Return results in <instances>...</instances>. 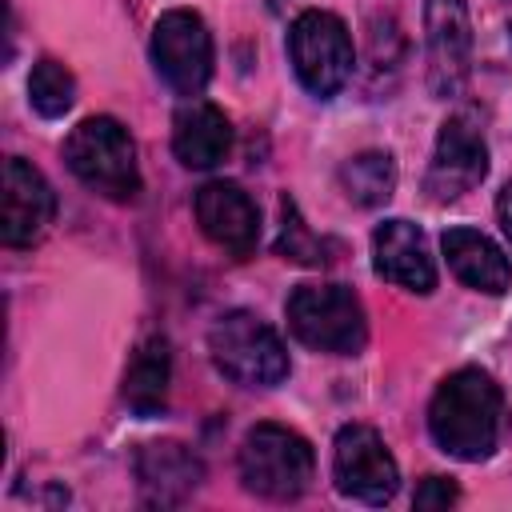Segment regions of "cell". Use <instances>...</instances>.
I'll list each match as a JSON object with an SVG mask.
<instances>
[{"mask_svg":"<svg viewBox=\"0 0 512 512\" xmlns=\"http://www.w3.org/2000/svg\"><path fill=\"white\" fill-rule=\"evenodd\" d=\"M280 212H284V224H280L276 252H280L284 260H296V264H328L324 240H316V236L304 228V220H300V212H296V204H292L288 196H284Z\"/></svg>","mask_w":512,"mask_h":512,"instance_id":"ffe728a7","label":"cell"},{"mask_svg":"<svg viewBox=\"0 0 512 512\" xmlns=\"http://www.w3.org/2000/svg\"><path fill=\"white\" fill-rule=\"evenodd\" d=\"M428 28V88L436 100L464 92L472 72V20L464 0H424Z\"/></svg>","mask_w":512,"mask_h":512,"instance_id":"9c48e42d","label":"cell"},{"mask_svg":"<svg viewBox=\"0 0 512 512\" xmlns=\"http://www.w3.org/2000/svg\"><path fill=\"white\" fill-rule=\"evenodd\" d=\"M504 392L484 368H456L428 404L432 440L456 460H488L500 440Z\"/></svg>","mask_w":512,"mask_h":512,"instance_id":"6da1fadb","label":"cell"},{"mask_svg":"<svg viewBox=\"0 0 512 512\" xmlns=\"http://www.w3.org/2000/svg\"><path fill=\"white\" fill-rule=\"evenodd\" d=\"M152 64L180 96H200L212 80V32L192 8H172L152 28Z\"/></svg>","mask_w":512,"mask_h":512,"instance_id":"52a82bcc","label":"cell"},{"mask_svg":"<svg viewBox=\"0 0 512 512\" xmlns=\"http://www.w3.org/2000/svg\"><path fill=\"white\" fill-rule=\"evenodd\" d=\"M456 496H460V488L452 484V476H424L412 500H416V508H448V504H456Z\"/></svg>","mask_w":512,"mask_h":512,"instance_id":"44dd1931","label":"cell"},{"mask_svg":"<svg viewBox=\"0 0 512 512\" xmlns=\"http://www.w3.org/2000/svg\"><path fill=\"white\" fill-rule=\"evenodd\" d=\"M268 4H272V8H280V4H284V0H268Z\"/></svg>","mask_w":512,"mask_h":512,"instance_id":"603a6c76","label":"cell"},{"mask_svg":"<svg viewBox=\"0 0 512 512\" xmlns=\"http://www.w3.org/2000/svg\"><path fill=\"white\" fill-rule=\"evenodd\" d=\"M440 248H444V260H448V268L456 272L460 284H468L476 292H488V296H500V292L512 288V264L484 232L448 228Z\"/></svg>","mask_w":512,"mask_h":512,"instance_id":"2e32d148","label":"cell"},{"mask_svg":"<svg viewBox=\"0 0 512 512\" xmlns=\"http://www.w3.org/2000/svg\"><path fill=\"white\" fill-rule=\"evenodd\" d=\"M172 152L184 168H216L232 152V124L208 100H188L172 120Z\"/></svg>","mask_w":512,"mask_h":512,"instance_id":"9a60e30c","label":"cell"},{"mask_svg":"<svg viewBox=\"0 0 512 512\" xmlns=\"http://www.w3.org/2000/svg\"><path fill=\"white\" fill-rule=\"evenodd\" d=\"M196 220L200 232L232 256H248L260 240V212L236 180H208L196 192Z\"/></svg>","mask_w":512,"mask_h":512,"instance_id":"7c38bea8","label":"cell"},{"mask_svg":"<svg viewBox=\"0 0 512 512\" xmlns=\"http://www.w3.org/2000/svg\"><path fill=\"white\" fill-rule=\"evenodd\" d=\"M288 328L300 344L332 356H356L368 340V316L352 288L344 284H300L284 304Z\"/></svg>","mask_w":512,"mask_h":512,"instance_id":"277c9868","label":"cell"},{"mask_svg":"<svg viewBox=\"0 0 512 512\" xmlns=\"http://www.w3.org/2000/svg\"><path fill=\"white\" fill-rule=\"evenodd\" d=\"M340 188L348 200H356L360 208H376L392 196L396 188V164L388 152H360L352 160H344L340 168Z\"/></svg>","mask_w":512,"mask_h":512,"instance_id":"ac0fdd59","label":"cell"},{"mask_svg":"<svg viewBox=\"0 0 512 512\" xmlns=\"http://www.w3.org/2000/svg\"><path fill=\"white\" fill-rule=\"evenodd\" d=\"M28 100L48 120L64 116L76 104V80H72V72L60 60H52V56L36 60L32 64V76H28Z\"/></svg>","mask_w":512,"mask_h":512,"instance_id":"d6986e66","label":"cell"},{"mask_svg":"<svg viewBox=\"0 0 512 512\" xmlns=\"http://www.w3.org/2000/svg\"><path fill=\"white\" fill-rule=\"evenodd\" d=\"M372 268L380 280H388L404 292H416V296H428L436 288V264H432L428 240L404 216L384 220L372 232Z\"/></svg>","mask_w":512,"mask_h":512,"instance_id":"4fadbf2b","label":"cell"},{"mask_svg":"<svg viewBox=\"0 0 512 512\" xmlns=\"http://www.w3.org/2000/svg\"><path fill=\"white\" fill-rule=\"evenodd\" d=\"M136 480L148 504H180L204 480V464L180 440H152L136 456Z\"/></svg>","mask_w":512,"mask_h":512,"instance_id":"5bb4252c","label":"cell"},{"mask_svg":"<svg viewBox=\"0 0 512 512\" xmlns=\"http://www.w3.org/2000/svg\"><path fill=\"white\" fill-rule=\"evenodd\" d=\"M64 160L84 188H92L108 200L124 204V200H136V192H140L136 144L116 116L80 120L64 140Z\"/></svg>","mask_w":512,"mask_h":512,"instance_id":"7a4b0ae2","label":"cell"},{"mask_svg":"<svg viewBox=\"0 0 512 512\" xmlns=\"http://www.w3.org/2000/svg\"><path fill=\"white\" fill-rule=\"evenodd\" d=\"M168 380H172V352L164 336H152L136 348L128 372H124V400L140 416H156L168 404Z\"/></svg>","mask_w":512,"mask_h":512,"instance_id":"e0dca14e","label":"cell"},{"mask_svg":"<svg viewBox=\"0 0 512 512\" xmlns=\"http://www.w3.org/2000/svg\"><path fill=\"white\" fill-rule=\"evenodd\" d=\"M288 60H292L296 80L312 96H320V100L336 96L348 84L352 64H356L348 24L336 12H324V8L300 12L288 28Z\"/></svg>","mask_w":512,"mask_h":512,"instance_id":"8992f818","label":"cell"},{"mask_svg":"<svg viewBox=\"0 0 512 512\" xmlns=\"http://www.w3.org/2000/svg\"><path fill=\"white\" fill-rule=\"evenodd\" d=\"M56 216V192L20 156L4 160V196H0V240L8 248H32Z\"/></svg>","mask_w":512,"mask_h":512,"instance_id":"8fae6325","label":"cell"},{"mask_svg":"<svg viewBox=\"0 0 512 512\" xmlns=\"http://www.w3.org/2000/svg\"><path fill=\"white\" fill-rule=\"evenodd\" d=\"M332 476H336V488L360 504H388L400 488V468L388 444L380 440V432L368 424H344L336 432Z\"/></svg>","mask_w":512,"mask_h":512,"instance_id":"ba28073f","label":"cell"},{"mask_svg":"<svg viewBox=\"0 0 512 512\" xmlns=\"http://www.w3.org/2000/svg\"><path fill=\"white\" fill-rule=\"evenodd\" d=\"M496 216H500V228H504V236H508V244H512V180L500 188V196H496Z\"/></svg>","mask_w":512,"mask_h":512,"instance_id":"7402d4cb","label":"cell"},{"mask_svg":"<svg viewBox=\"0 0 512 512\" xmlns=\"http://www.w3.org/2000/svg\"><path fill=\"white\" fill-rule=\"evenodd\" d=\"M488 176V144L480 136V128L468 116H448L440 124L436 148H432V164L424 176V188L432 200H456L464 192H472L480 180Z\"/></svg>","mask_w":512,"mask_h":512,"instance_id":"30bf717a","label":"cell"},{"mask_svg":"<svg viewBox=\"0 0 512 512\" xmlns=\"http://www.w3.org/2000/svg\"><path fill=\"white\" fill-rule=\"evenodd\" d=\"M208 352L220 376L240 388H272L288 376V348L272 324L248 308L224 312L208 332Z\"/></svg>","mask_w":512,"mask_h":512,"instance_id":"3957f363","label":"cell"},{"mask_svg":"<svg viewBox=\"0 0 512 512\" xmlns=\"http://www.w3.org/2000/svg\"><path fill=\"white\" fill-rule=\"evenodd\" d=\"M316 472L312 444L284 424H256L240 444V480L264 500H296Z\"/></svg>","mask_w":512,"mask_h":512,"instance_id":"5b68a950","label":"cell"}]
</instances>
